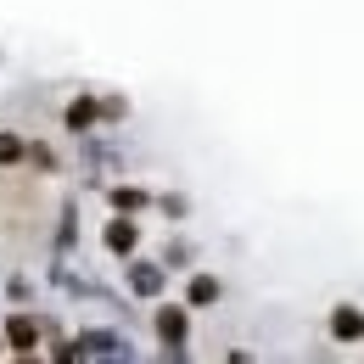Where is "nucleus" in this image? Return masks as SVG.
<instances>
[{"label": "nucleus", "instance_id": "1", "mask_svg": "<svg viewBox=\"0 0 364 364\" xmlns=\"http://www.w3.org/2000/svg\"><path fill=\"white\" fill-rule=\"evenodd\" d=\"M6 348H11V353H34V348H40V325H34L28 314H11V325H6Z\"/></svg>", "mask_w": 364, "mask_h": 364}, {"label": "nucleus", "instance_id": "2", "mask_svg": "<svg viewBox=\"0 0 364 364\" xmlns=\"http://www.w3.org/2000/svg\"><path fill=\"white\" fill-rule=\"evenodd\" d=\"M157 336L180 353V348H185V309H163V314H157Z\"/></svg>", "mask_w": 364, "mask_h": 364}, {"label": "nucleus", "instance_id": "3", "mask_svg": "<svg viewBox=\"0 0 364 364\" xmlns=\"http://www.w3.org/2000/svg\"><path fill=\"white\" fill-rule=\"evenodd\" d=\"M135 241H140V230L129 225V219H112V225H107V247H112L118 258H129V252H135Z\"/></svg>", "mask_w": 364, "mask_h": 364}, {"label": "nucleus", "instance_id": "4", "mask_svg": "<svg viewBox=\"0 0 364 364\" xmlns=\"http://www.w3.org/2000/svg\"><path fill=\"white\" fill-rule=\"evenodd\" d=\"M95 118H101V107H95L90 95H79V101L68 107V129H73V135H85V129H95Z\"/></svg>", "mask_w": 364, "mask_h": 364}, {"label": "nucleus", "instance_id": "5", "mask_svg": "<svg viewBox=\"0 0 364 364\" xmlns=\"http://www.w3.org/2000/svg\"><path fill=\"white\" fill-rule=\"evenodd\" d=\"M331 331H336V342H353V336L364 331L359 309H336V314H331Z\"/></svg>", "mask_w": 364, "mask_h": 364}, {"label": "nucleus", "instance_id": "6", "mask_svg": "<svg viewBox=\"0 0 364 364\" xmlns=\"http://www.w3.org/2000/svg\"><path fill=\"white\" fill-rule=\"evenodd\" d=\"M185 297H191V303H196V309H213V303H219V280H213V274H196V280H191V291H185Z\"/></svg>", "mask_w": 364, "mask_h": 364}, {"label": "nucleus", "instance_id": "7", "mask_svg": "<svg viewBox=\"0 0 364 364\" xmlns=\"http://www.w3.org/2000/svg\"><path fill=\"white\" fill-rule=\"evenodd\" d=\"M129 286H135L140 297H157V286H163V274L151 269V264H135V274H129Z\"/></svg>", "mask_w": 364, "mask_h": 364}, {"label": "nucleus", "instance_id": "8", "mask_svg": "<svg viewBox=\"0 0 364 364\" xmlns=\"http://www.w3.org/2000/svg\"><path fill=\"white\" fill-rule=\"evenodd\" d=\"M23 151H28V146H23L17 135H0V168H11V163H23Z\"/></svg>", "mask_w": 364, "mask_h": 364}, {"label": "nucleus", "instance_id": "9", "mask_svg": "<svg viewBox=\"0 0 364 364\" xmlns=\"http://www.w3.org/2000/svg\"><path fill=\"white\" fill-rule=\"evenodd\" d=\"M112 348H118V342H112V336H101V331H95V336H85V342H79V353H112Z\"/></svg>", "mask_w": 364, "mask_h": 364}, {"label": "nucleus", "instance_id": "10", "mask_svg": "<svg viewBox=\"0 0 364 364\" xmlns=\"http://www.w3.org/2000/svg\"><path fill=\"white\" fill-rule=\"evenodd\" d=\"M112 208H146V191H112Z\"/></svg>", "mask_w": 364, "mask_h": 364}, {"label": "nucleus", "instance_id": "11", "mask_svg": "<svg viewBox=\"0 0 364 364\" xmlns=\"http://www.w3.org/2000/svg\"><path fill=\"white\" fill-rule=\"evenodd\" d=\"M23 157H28V163H40V168H50V163H56V157H50L46 146H28V151H23Z\"/></svg>", "mask_w": 364, "mask_h": 364}]
</instances>
